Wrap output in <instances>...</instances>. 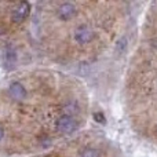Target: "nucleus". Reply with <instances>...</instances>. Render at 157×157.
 <instances>
[{
  "label": "nucleus",
  "mask_w": 157,
  "mask_h": 157,
  "mask_svg": "<svg viewBox=\"0 0 157 157\" xmlns=\"http://www.w3.org/2000/svg\"><path fill=\"white\" fill-rule=\"evenodd\" d=\"M77 128V123L73 117L71 116H62L57 121V130L63 134H71Z\"/></svg>",
  "instance_id": "obj_1"
},
{
  "label": "nucleus",
  "mask_w": 157,
  "mask_h": 157,
  "mask_svg": "<svg viewBox=\"0 0 157 157\" xmlns=\"http://www.w3.org/2000/svg\"><path fill=\"white\" fill-rule=\"evenodd\" d=\"M29 11H30L29 3L28 2H21L18 7L13 10V14H11V21L15 22V24H19V22H22L28 17Z\"/></svg>",
  "instance_id": "obj_2"
},
{
  "label": "nucleus",
  "mask_w": 157,
  "mask_h": 157,
  "mask_svg": "<svg viewBox=\"0 0 157 157\" xmlns=\"http://www.w3.org/2000/svg\"><path fill=\"white\" fill-rule=\"evenodd\" d=\"M75 37H76V40L78 43L86 44V43H90V41L94 39V32H92L88 26L81 25V26H78L76 29V32H75Z\"/></svg>",
  "instance_id": "obj_3"
},
{
  "label": "nucleus",
  "mask_w": 157,
  "mask_h": 157,
  "mask_svg": "<svg viewBox=\"0 0 157 157\" xmlns=\"http://www.w3.org/2000/svg\"><path fill=\"white\" fill-rule=\"evenodd\" d=\"M76 15V7L71 3H63L59 8H58V17L62 21H69L71 18Z\"/></svg>",
  "instance_id": "obj_4"
},
{
  "label": "nucleus",
  "mask_w": 157,
  "mask_h": 157,
  "mask_svg": "<svg viewBox=\"0 0 157 157\" xmlns=\"http://www.w3.org/2000/svg\"><path fill=\"white\" fill-rule=\"evenodd\" d=\"M8 94H10V97L13 99L22 101L26 97V90L24 88V86L21 83H13L10 86V88H8Z\"/></svg>",
  "instance_id": "obj_5"
},
{
  "label": "nucleus",
  "mask_w": 157,
  "mask_h": 157,
  "mask_svg": "<svg viewBox=\"0 0 157 157\" xmlns=\"http://www.w3.org/2000/svg\"><path fill=\"white\" fill-rule=\"evenodd\" d=\"M98 156H99V153L95 149H86L83 152V155H81V157H98Z\"/></svg>",
  "instance_id": "obj_6"
},
{
  "label": "nucleus",
  "mask_w": 157,
  "mask_h": 157,
  "mask_svg": "<svg viewBox=\"0 0 157 157\" xmlns=\"http://www.w3.org/2000/svg\"><path fill=\"white\" fill-rule=\"evenodd\" d=\"M94 120L95 121H98L99 124H105L106 123V119H105V116H103V113H101V112H97V113H94Z\"/></svg>",
  "instance_id": "obj_7"
},
{
  "label": "nucleus",
  "mask_w": 157,
  "mask_h": 157,
  "mask_svg": "<svg viewBox=\"0 0 157 157\" xmlns=\"http://www.w3.org/2000/svg\"><path fill=\"white\" fill-rule=\"evenodd\" d=\"M3 135H4V131H3V128L0 127V139L3 138Z\"/></svg>",
  "instance_id": "obj_8"
},
{
  "label": "nucleus",
  "mask_w": 157,
  "mask_h": 157,
  "mask_svg": "<svg viewBox=\"0 0 157 157\" xmlns=\"http://www.w3.org/2000/svg\"><path fill=\"white\" fill-rule=\"evenodd\" d=\"M3 33H4V29H3V28H0V35H3Z\"/></svg>",
  "instance_id": "obj_9"
}]
</instances>
